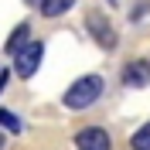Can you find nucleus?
Wrapping results in <instances>:
<instances>
[{
    "instance_id": "nucleus-9",
    "label": "nucleus",
    "mask_w": 150,
    "mask_h": 150,
    "mask_svg": "<svg viewBox=\"0 0 150 150\" xmlns=\"http://www.w3.org/2000/svg\"><path fill=\"white\" fill-rule=\"evenodd\" d=\"M0 126L10 133H21V116L17 112H10V109H0Z\"/></svg>"
},
{
    "instance_id": "nucleus-6",
    "label": "nucleus",
    "mask_w": 150,
    "mask_h": 150,
    "mask_svg": "<svg viewBox=\"0 0 150 150\" xmlns=\"http://www.w3.org/2000/svg\"><path fill=\"white\" fill-rule=\"evenodd\" d=\"M31 45V24H17V28L10 31V38H7V45H4V51H7L10 58H17L24 48Z\"/></svg>"
},
{
    "instance_id": "nucleus-7",
    "label": "nucleus",
    "mask_w": 150,
    "mask_h": 150,
    "mask_svg": "<svg viewBox=\"0 0 150 150\" xmlns=\"http://www.w3.org/2000/svg\"><path fill=\"white\" fill-rule=\"evenodd\" d=\"M72 4L75 0H41V17H62L65 10H72Z\"/></svg>"
},
{
    "instance_id": "nucleus-1",
    "label": "nucleus",
    "mask_w": 150,
    "mask_h": 150,
    "mask_svg": "<svg viewBox=\"0 0 150 150\" xmlns=\"http://www.w3.org/2000/svg\"><path fill=\"white\" fill-rule=\"evenodd\" d=\"M103 89H106L103 75H79V79L65 89L62 106H65V109H89V106L103 96Z\"/></svg>"
},
{
    "instance_id": "nucleus-5",
    "label": "nucleus",
    "mask_w": 150,
    "mask_h": 150,
    "mask_svg": "<svg viewBox=\"0 0 150 150\" xmlns=\"http://www.w3.org/2000/svg\"><path fill=\"white\" fill-rule=\"evenodd\" d=\"M75 147L79 150H112V140L103 126H85L75 133Z\"/></svg>"
},
{
    "instance_id": "nucleus-8",
    "label": "nucleus",
    "mask_w": 150,
    "mask_h": 150,
    "mask_svg": "<svg viewBox=\"0 0 150 150\" xmlns=\"http://www.w3.org/2000/svg\"><path fill=\"white\" fill-rule=\"evenodd\" d=\"M130 147L133 150H150V123H143L140 130L130 137Z\"/></svg>"
},
{
    "instance_id": "nucleus-4",
    "label": "nucleus",
    "mask_w": 150,
    "mask_h": 150,
    "mask_svg": "<svg viewBox=\"0 0 150 150\" xmlns=\"http://www.w3.org/2000/svg\"><path fill=\"white\" fill-rule=\"evenodd\" d=\"M120 82L126 85V89H140V85L150 82V62L147 58H133V62H126L120 72Z\"/></svg>"
},
{
    "instance_id": "nucleus-3",
    "label": "nucleus",
    "mask_w": 150,
    "mask_h": 150,
    "mask_svg": "<svg viewBox=\"0 0 150 150\" xmlns=\"http://www.w3.org/2000/svg\"><path fill=\"white\" fill-rule=\"evenodd\" d=\"M41 58H45V45H41V41H31V45L14 58V72H17V79H31V75L41 68Z\"/></svg>"
},
{
    "instance_id": "nucleus-11",
    "label": "nucleus",
    "mask_w": 150,
    "mask_h": 150,
    "mask_svg": "<svg viewBox=\"0 0 150 150\" xmlns=\"http://www.w3.org/2000/svg\"><path fill=\"white\" fill-rule=\"evenodd\" d=\"M24 4H28V7H34V10L41 7V0H24Z\"/></svg>"
},
{
    "instance_id": "nucleus-2",
    "label": "nucleus",
    "mask_w": 150,
    "mask_h": 150,
    "mask_svg": "<svg viewBox=\"0 0 150 150\" xmlns=\"http://www.w3.org/2000/svg\"><path fill=\"white\" fill-rule=\"evenodd\" d=\"M85 28H89L92 41L103 48V51H112V48H116V28L109 24V17H106L103 10H89V14H85Z\"/></svg>"
},
{
    "instance_id": "nucleus-12",
    "label": "nucleus",
    "mask_w": 150,
    "mask_h": 150,
    "mask_svg": "<svg viewBox=\"0 0 150 150\" xmlns=\"http://www.w3.org/2000/svg\"><path fill=\"white\" fill-rule=\"evenodd\" d=\"M0 150H4V133H0Z\"/></svg>"
},
{
    "instance_id": "nucleus-10",
    "label": "nucleus",
    "mask_w": 150,
    "mask_h": 150,
    "mask_svg": "<svg viewBox=\"0 0 150 150\" xmlns=\"http://www.w3.org/2000/svg\"><path fill=\"white\" fill-rule=\"evenodd\" d=\"M4 85H7V72L0 68V92H4Z\"/></svg>"
}]
</instances>
